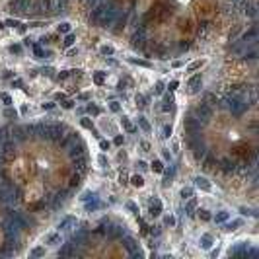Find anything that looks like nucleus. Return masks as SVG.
Listing matches in <instances>:
<instances>
[{"label":"nucleus","instance_id":"obj_1","mask_svg":"<svg viewBox=\"0 0 259 259\" xmlns=\"http://www.w3.org/2000/svg\"><path fill=\"white\" fill-rule=\"evenodd\" d=\"M168 18H169V10L168 6H164V4H156L154 8H152V12H150V20H154V22H164Z\"/></svg>","mask_w":259,"mask_h":259},{"label":"nucleus","instance_id":"obj_2","mask_svg":"<svg viewBox=\"0 0 259 259\" xmlns=\"http://www.w3.org/2000/svg\"><path fill=\"white\" fill-rule=\"evenodd\" d=\"M234 154L238 156V158H246L249 156V144L247 143H240L234 146Z\"/></svg>","mask_w":259,"mask_h":259},{"label":"nucleus","instance_id":"obj_3","mask_svg":"<svg viewBox=\"0 0 259 259\" xmlns=\"http://www.w3.org/2000/svg\"><path fill=\"white\" fill-rule=\"evenodd\" d=\"M180 29H182V33H191L193 31V22L191 20H185V22H182Z\"/></svg>","mask_w":259,"mask_h":259},{"label":"nucleus","instance_id":"obj_4","mask_svg":"<svg viewBox=\"0 0 259 259\" xmlns=\"http://www.w3.org/2000/svg\"><path fill=\"white\" fill-rule=\"evenodd\" d=\"M133 183H135V185H143V178H141V176H135V178H133Z\"/></svg>","mask_w":259,"mask_h":259},{"label":"nucleus","instance_id":"obj_5","mask_svg":"<svg viewBox=\"0 0 259 259\" xmlns=\"http://www.w3.org/2000/svg\"><path fill=\"white\" fill-rule=\"evenodd\" d=\"M208 8H210V4H203L201 6V14H208Z\"/></svg>","mask_w":259,"mask_h":259}]
</instances>
